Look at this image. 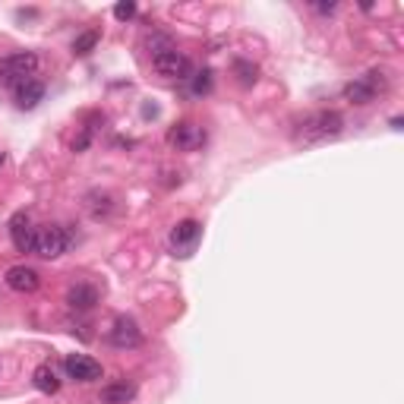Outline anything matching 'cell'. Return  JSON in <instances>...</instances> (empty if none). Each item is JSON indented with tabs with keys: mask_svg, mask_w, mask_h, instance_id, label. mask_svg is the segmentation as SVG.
Returning a JSON list of instances; mask_svg holds the SVG:
<instances>
[{
	"mask_svg": "<svg viewBox=\"0 0 404 404\" xmlns=\"http://www.w3.org/2000/svg\"><path fill=\"white\" fill-rule=\"evenodd\" d=\"M67 304L76 313H89L98 304V288H92V284H73L67 291Z\"/></svg>",
	"mask_w": 404,
	"mask_h": 404,
	"instance_id": "cell-12",
	"label": "cell"
},
{
	"mask_svg": "<svg viewBox=\"0 0 404 404\" xmlns=\"http://www.w3.org/2000/svg\"><path fill=\"white\" fill-rule=\"evenodd\" d=\"M35 231H38V227H32L29 212H16V215L10 218V240L19 253H35Z\"/></svg>",
	"mask_w": 404,
	"mask_h": 404,
	"instance_id": "cell-7",
	"label": "cell"
},
{
	"mask_svg": "<svg viewBox=\"0 0 404 404\" xmlns=\"http://www.w3.org/2000/svg\"><path fill=\"white\" fill-rule=\"evenodd\" d=\"M63 370H67L70 379L76 382H95L101 379V363L89 354H67V360H63Z\"/></svg>",
	"mask_w": 404,
	"mask_h": 404,
	"instance_id": "cell-9",
	"label": "cell"
},
{
	"mask_svg": "<svg viewBox=\"0 0 404 404\" xmlns=\"http://www.w3.org/2000/svg\"><path fill=\"white\" fill-rule=\"evenodd\" d=\"M190 79V95H196V98H202V95L212 92V70H196Z\"/></svg>",
	"mask_w": 404,
	"mask_h": 404,
	"instance_id": "cell-17",
	"label": "cell"
},
{
	"mask_svg": "<svg viewBox=\"0 0 404 404\" xmlns=\"http://www.w3.org/2000/svg\"><path fill=\"white\" fill-rule=\"evenodd\" d=\"M234 73H237L240 86H253L256 83V73H259V70H256L253 63H247V61H237V63H234Z\"/></svg>",
	"mask_w": 404,
	"mask_h": 404,
	"instance_id": "cell-19",
	"label": "cell"
},
{
	"mask_svg": "<svg viewBox=\"0 0 404 404\" xmlns=\"http://www.w3.org/2000/svg\"><path fill=\"white\" fill-rule=\"evenodd\" d=\"M139 341H143V332H139L136 319L120 316V319L114 322V328H111V344L114 348H139Z\"/></svg>",
	"mask_w": 404,
	"mask_h": 404,
	"instance_id": "cell-11",
	"label": "cell"
},
{
	"mask_svg": "<svg viewBox=\"0 0 404 404\" xmlns=\"http://www.w3.org/2000/svg\"><path fill=\"white\" fill-rule=\"evenodd\" d=\"M335 6H338V4H319L316 10H319V13H335Z\"/></svg>",
	"mask_w": 404,
	"mask_h": 404,
	"instance_id": "cell-21",
	"label": "cell"
},
{
	"mask_svg": "<svg viewBox=\"0 0 404 404\" xmlns=\"http://www.w3.org/2000/svg\"><path fill=\"white\" fill-rule=\"evenodd\" d=\"M35 253L41 259H57V256L67 253V231L57 224H45L35 231Z\"/></svg>",
	"mask_w": 404,
	"mask_h": 404,
	"instance_id": "cell-4",
	"label": "cell"
},
{
	"mask_svg": "<svg viewBox=\"0 0 404 404\" xmlns=\"http://www.w3.org/2000/svg\"><path fill=\"white\" fill-rule=\"evenodd\" d=\"M167 143L177 145L180 152H193V149H200V145H205V130L193 120H183L167 133Z\"/></svg>",
	"mask_w": 404,
	"mask_h": 404,
	"instance_id": "cell-8",
	"label": "cell"
},
{
	"mask_svg": "<svg viewBox=\"0 0 404 404\" xmlns=\"http://www.w3.org/2000/svg\"><path fill=\"white\" fill-rule=\"evenodd\" d=\"M114 16L120 19V23L133 19V16H136V4H133V0H127V4H117V6H114Z\"/></svg>",
	"mask_w": 404,
	"mask_h": 404,
	"instance_id": "cell-20",
	"label": "cell"
},
{
	"mask_svg": "<svg viewBox=\"0 0 404 404\" xmlns=\"http://www.w3.org/2000/svg\"><path fill=\"white\" fill-rule=\"evenodd\" d=\"M6 284H10V291H16V294H35L38 291V284H41V275L35 269H29V266H13V269H6Z\"/></svg>",
	"mask_w": 404,
	"mask_h": 404,
	"instance_id": "cell-10",
	"label": "cell"
},
{
	"mask_svg": "<svg viewBox=\"0 0 404 404\" xmlns=\"http://www.w3.org/2000/svg\"><path fill=\"white\" fill-rule=\"evenodd\" d=\"M38 70V54L32 51H16V54H6L0 57V79L4 83H26L32 79V73Z\"/></svg>",
	"mask_w": 404,
	"mask_h": 404,
	"instance_id": "cell-3",
	"label": "cell"
},
{
	"mask_svg": "<svg viewBox=\"0 0 404 404\" xmlns=\"http://www.w3.org/2000/svg\"><path fill=\"white\" fill-rule=\"evenodd\" d=\"M4 161H6V158H4V155H0V167H4Z\"/></svg>",
	"mask_w": 404,
	"mask_h": 404,
	"instance_id": "cell-22",
	"label": "cell"
},
{
	"mask_svg": "<svg viewBox=\"0 0 404 404\" xmlns=\"http://www.w3.org/2000/svg\"><path fill=\"white\" fill-rule=\"evenodd\" d=\"M86 209L92 212V218H108L114 212V200L108 193H89L86 196Z\"/></svg>",
	"mask_w": 404,
	"mask_h": 404,
	"instance_id": "cell-16",
	"label": "cell"
},
{
	"mask_svg": "<svg viewBox=\"0 0 404 404\" xmlns=\"http://www.w3.org/2000/svg\"><path fill=\"white\" fill-rule=\"evenodd\" d=\"M344 130V117L338 111H316L310 117H304V123L297 127L294 139L304 145L310 143H326V139H335Z\"/></svg>",
	"mask_w": 404,
	"mask_h": 404,
	"instance_id": "cell-1",
	"label": "cell"
},
{
	"mask_svg": "<svg viewBox=\"0 0 404 404\" xmlns=\"http://www.w3.org/2000/svg\"><path fill=\"white\" fill-rule=\"evenodd\" d=\"M32 382H35V388H38V392H45V395H54L57 388H61V379H57V373L51 370L48 363L35 366V373H32Z\"/></svg>",
	"mask_w": 404,
	"mask_h": 404,
	"instance_id": "cell-15",
	"label": "cell"
},
{
	"mask_svg": "<svg viewBox=\"0 0 404 404\" xmlns=\"http://www.w3.org/2000/svg\"><path fill=\"white\" fill-rule=\"evenodd\" d=\"M133 398H136V385L127 379L111 382V385L101 388V404H130Z\"/></svg>",
	"mask_w": 404,
	"mask_h": 404,
	"instance_id": "cell-14",
	"label": "cell"
},
{
	"mask_svg": "<svg viewBox=\"0 0 404 404\" xmlns=\"http://www.w3.org/2000/svg\"><path fill=\"white\" fill-rule=\"evenodd\" d=\"M388 89V76L382 70H370L366 76L354 79V83L344 86V98L351 101V105H370V101H376L382 92Z\"/></svg>",
	"mask_w": 404,
	"mask_h": 404,
	"instance_id": "cell-2",
	"label": "cell"
},
{
	"mask_svg": "<svg viewBox=\"0 0 404 404\" xmlns=\"http://www.w3.org/2000/svg\"><path fill=\"white\" fill-rule=\"evenodd\" d=\"M152 67H155V73L165 79H187L190 76V57L183 54V51L171 48V51H165V54L152 57Z\"/></svg>",
	"mask_w": 404,
	"mask_h": 404,
	"instance_id": "cell-5",
	"label": "cell"
},
{
	"mask_svg": "<svg viewBox=\"0 0 404 404\" xmlns=\"http://www.w3.org/2000/svg\"><path fill=\"white\" fill-rule=\"evenodd\" d=\"M98 45V32H83L76 41H73V54H79V57H86L89 51Z\"/></svg>",
	"mask_w": 404,
	"mask_h": 404,
	"instance_id": "cell-18",
	"label": "cell"
},
{
	"mask_svg": "<svg viewBox=\"0 0 404 404\" xmlns=\"http://www.w3.org/2000/svg\"><path fill=\"white\" fill-rule=\"evenodd\" d=\"M200 237H202V224L193 222V218L174 224V231H171V249H174V256H190L196 249V244H200Z\"/></svg>",
	"mask_w": 404,
	"mask_h": 404,
	"instance_id": "cell-6",
	"label": "cell"
},
{
	"mask_svg": "<svg viewBox=\"0 0 404 404\" xmlns=\"http://www.w3.org/2000/svg\"><path fill=\"white\" fill-rule=\"evenodd\" d=\"M41 98H45V83H38V79H26V83L16 86V105L23 108V111L38 108Z\"/></svg>",
	"mask_w": 404,
	"mask_h": 404,
	"instance_id": "cell-13",
	"label": "cell"
}]
</instances>
